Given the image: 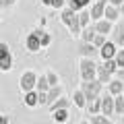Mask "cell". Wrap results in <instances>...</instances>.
Segmentation results:
<instances>
[{
	"label": "cell",
	"instance_id": "6da1fadb",
	"mask_svg": "<svg viewBox=\"0 0 124 124\" xmlns=\"http://www.w3.org/2000/svg\"><path fill=\"white\" fill-rule=\"evenodd\" d=\"M60 19H62V23H64V25H68V29H70L72 37L81 35L83 27H81V21H79V13H77V10H72V8H64V10L60 13Z\"/></svg>",
	"mask_w": 124,
	"mask_h": 124
},
{
	"label": "cell",
	"instance_id": "7a4b0ae2",
	"mask_svg": "<svg viewBox=\"0 0 124 124\" xmlns=\"http://www.w3.org/2000/svg\"><path fill=\"white\" fill-rule=\"evenodd\" d=\"M81 79L83 81H93L95 77H97V64H95V60L93 58H81Z\"/></svg>",
	"mask_w": 124,
	"mask_h": 124
},
{
	"label": "cell",
	"instance_id": "3957f363",
	"mask_svg": "<svg viewBox=\"0 0 124 124\" xmlns=\"http://www.w3.org/2000/svg\"><path fill=\"white\" fill-rule=\"evenodd\" d=\"M81 89H83V93L87 95V99L91 101V99L99 97V93H101V81H97V79L83 81V83H81Z\"/></svg>",
	"mask_w": 124,
	"mask_h": 124
},
{
	"label": "cell",
	"instance_id": "277c9868",
	"mask_svg": "<svg viewBox=\"0 0 124 124\" xmlns=\"http://www.w3.org/2000/svg\"><path fill=\"white\" fill-rule=\"evenodd\" d=\"M35 85H37V75H35V72L27 70V72H23V75H21L19 87H21V91H23V93L33 91V89H35Z\"/></svg>",
	"mask_w": 124,
	"mask_h": 124
},
{
	"label": "cell",
	"instance_id": "5b68a950",
	"mask_svg": "<svg viewBox=\"0 0 124 124\" xmlns=\"http://www.w3.org/2000/svg\"><path fill=\"white\" fill-rule=\"evenodd\" d=\"M101 114L103 116H114L116 114V108H114V95L110 91L101 97Z\"/></svg>",
	"mask_w": 124,
	"mask_h": 124
},
{
	"label": "cell",
	"instance_id": "8992f818",
	"mask_svg": "<svg viewBox=\"0 0 124 124\" xmlns=\"http://www.w3.org/2000/svg\"><path fill=\"white\" fill-rule=\"evenodd\" d=\"M106 6H108V0H95V4L91 6V19L93 21H99L106 13Z\"/></svg>",
	"mask_w": 124,
	"mask_h": 124
},
{
	"label": "cell",
	"instance_id": "52a82bcc",
	"mask_svg": "<svg viewBox=\"0 0 124 124\" xmlns=\"http://www.w3.org/2000/svg\"><path fill=\"white\" fill-rule=\"evenodd\" d=\"M116 52H118V50H116V44H114V41H106V44L99 48V56H101L103 60H110V58H114Z\"/></svg>",
	"mask_w": 124,
	"mask_h": 124
},
{
	"label": "cell",
	"instance_id": "ba28073f",
	"mask_svg": "<svg viewBox=\"0 0 124 124\" xmlns=\"http://www.w3.org/2000/svg\"><path fill=\"white\" fill-rule=\"evenodd\" d=\"M25 48L29 50V52H39V50H41V41H39V37H37L33 31L27 35V39H25Z\"/></svg>",
	"mask_w": 124,
	"mask_h": 124
},
{
	"label": "cell",
	"instance_id": "9c48e42d",
	"mask_svg": "<svg viewBox=\"0 0 124 124\" xmlns=\"http://www.w3.org/2000/svg\"><path fill=\"white\" fill-rule=\"evenodd\" d=\"M79 52L83 54L85 58H93V60H95V56L99 54V48H95V44H89V41H83V46L79 48Z\"/></svg>",
	"mask_w": 124,
	"mask_h": 124
},
{
	"label": "cell",
	"instance_id": "30bf717a",
	"mask_svg": "<svg viewBox=\"0 0 124 124\" xmlns=\"http://www.w3.org/2000/svg\"><path fill=\"white\" fill-rule=\"evenodd\" d=\"M72 103H75L77 108H81V110H83V108H87V103H89V99H87V95H85L83 93V89H77L75 93H72Z\"/></svg>",
	"mask_w": 124,
	"mask_h": 124
},
{
	"label": "cell",
	"instance_id": "8fae6325",
	"mask_svg": "<svg viewBox=\"0 0 124 124\" xmlns=\"http://www.w3.org/2000/svg\"><path fill=\"white\" fill-rule=\"evenodd\" d=\"M95 35H97L95 25H87V27H83V31H81V39H83V41H89V44H93Z\"/></svg>",
	"mask_w": 124,
	"mask_h": 124
},
{
	"label": "cell",
	"instance_id": "7c38bea8",
	"mask_svg": "<svg viewBox=\"0 0 124 124\" xmlns=\"http://www.w3.org/2000/svg\"><path fill=\"white\" fill-rule=\"evenodd\" d=\"M72 103V99H68V97H64V95H60V97L56 99L54 103H50V110L52 112H56V110H68V106Z\"/></svg>",
	"mask_w": 124,
	"mask_h": 124
},
{
	"label": "cell",
	"instance_id": "4fadbf2b",
	"mask_svg": "<svg viewBox=\"0 0 124 124\" xmlns=\"http://www.w3.org/2000/svg\"><path fill=\"white\" fill-rule=\"evenodd\" d=\"M95 29H97V33H101V35H108V33H112V21L99 19V21H95Z\"/></svg>",
	"mask_w": 124,
	"mask_h": 124
},
{
	"label": "cell",
	"instance_id": "5bb4252c",
	"mask_svg": "<svg viewBox=\"0 0 124 124\" xmlns=\"http://www.w3.org/2000/svg\"><path fill=\"white\" fill-rule=\"evenodd\" d=\"M108 91L112 93V95H120V93H124V83L120 79H114L108 83Z\"/></svg>",
	"mask_w": 124,
	"mask_h": 124
},
{
	"label": "cell",
	"instance_id": "9a60e30c",
	"mask_svg": "<svg viewBox=\"0 0 124 124\" xmlns=\"http://www.w3.org/2000/svg\"><path fill=\"white\" fill-rule=\"evenodd\" d=\"M23 101H25V106H29V108L39 106V95H37V91H27Z\"/></svg>",
	"mask_w": 124,
	"mask_h": 124
},
{
	"label": "cell",
	"instance_id": "2e32d148",
	"mask_svg": "<svg viewBox=\"0 0 124 124\" xmlns=\"http://www.w3.org/2000/svg\"><path fill=\"white\" fill-rule=\"evenodd\" d=\"M60 95H62V87H60V85L50 87V89H48V106H50V103H54L58 97H60Z\"/></svg>",
	"mask_w": 124,
	"mask_h": 124
},
{
	"label": "cell",
	"instance_id": "e0dca14e",
	"mask_svg": "<svg viewBox=\"0 0 124 124\" xmlns=\"http://www.w3.org/2000/svg\"><path fill=\"white\" fill-rule=\"evenodd\" d=\"M97 81H101V83H110V81H112V72L108 70L103 64L97 66Z\"/></svg>",
	"mask_w": 124,
	"mask_h": 124
},
{
	"label": "cell",
	"instance_id": "ac0fdd59",
	"mask_svg": "<svg viewBox=\"0 0 124 124\" xmlns=\"http://www.w3.org/2000/svg\"><path fill=\"white\" fill-rule=\"evenodd\" d=\"M79 21H81V27H87V25H91V10H87V8H81L79 10Z\"/></svg>",
	"mask_w": 124,
	"mask_h": 124
},
{
	"label": "cell",
	"instance_id": "d6986e66",
	"mask_svg": "<svg viewBox=\"0 0 124 124\" xmlns=\"http://www.w3.org/2000/svg\"><path fill=\"white\" fill-rule=\"evenodd\" d=\"M118 15H120V10L116 8L114 4H108V6H106V13H103V17H106L108 21H112V23H114L116 19H118Z\"/></svg>",
	"mask_w": 124,
	"mask_h": 124
},
{
	"label": "cell",
	"instance_id": "ffe728a7",
	"mask_svg": "<svg viewBox=\"0 0 124 124\" xmlns=\"http://www.w3.org/2000/svg\"><path fill=\"white\" fill-rule=\"evenodd\" d=\"M87 110H89V114H101V99L99 97L91 99V101L87 103Z\"/></svg>",
	"mask_w": 124,
	"mask_h": 124
},
{
	"label": "cell",
	"instance_id": "44dd1931",
	"mask_svg": "<svg viewBox=\"0 0 124 124\" xmlns=\"http://www.w3.org/2000/svg\"><path fill=\"white\" fill-rule=\"evenodd\" d=\"M114 108H116V114L124 116V95H114Z\"/></svg>",
	"mask_w": 124,
	"mask_h": 124
},
{
	"label": "cell",
	"instance_id": "7402d4cb",
	"mask_svg": "<svg viewBox=\"0 0 124 124\" xmlns=\"http://www.w3.org/2000/svg\"><path fill=\"white\" fill-rule=\"evenodd\" d=\"M33 33H35V35L39 37V41H41V48H46V46H50V41H52V37H50V33H46V31H41V29H33Z\"/></svg>",
	"mask_w": 124,
	"mask_h": 124
},
{
	"label": "cell",
	"instance_id": "603a6c76",
	"mask_svg": "<svg viewBox=\"0 0 124 124\" xmlns=\"http://www.w3.org/2000/svg\"><path fill=\"white\" fill-rule=\"evenodd\" d=\"M52 118H54V122L64 124V122L68 120V112H66V110H56V112H52Z\"/></svg>",
	"mask_w": 124,
	"mask_h": 124
},
{
	"label": "cell",
	"instance_id": "cb8c5ba5",
	"mask_svg": "<svg viewBox=\"0 0 124 124\" xmlns=\"http://www.w3.org/2000/svg\"><path fill=\"white\" fill-rule=\"evenodd\" d=\"M66 2H68V8H72V10H77V13H79V10L85 8L91 0H66Z\"/></svg>",
	"mask_w": 124,
	"mask_h": 124
},
{
	"label": "cell",
	"instance_id": "d4e9b609",
	"mask_svg": "<svg viewBox=\"0 0 124 124\" xmlns=\"http://www.w3.org/2000/svg\"><path fill=\"white\" fill-rule=\"evenodd\" d=\"M35 89H37L39 93H48V89H50L48 77H37V85H35Z\"/></svg>",
	"mask_w": 124,
	"mask_h": 124
},
{
	"label": "cell",
	"instance_id": "484cf974",
	"mask_svg": "<svg viewBox=\"0 0 124 124\" xmlns=\"http://www.w3.org/2000/svg\"><path fill=\"white\" fill-rule=\"evenodd\" d=\"M91 124H112L110 122V116H103V114H91Z\"/></svg>",
	"mask_w": 124,
	"mask_h": 124
},
{
	"label": "cell",
	"instance_id": "4316f807",
	"mask_svg": "<svg viewBox=\"0 0 124 124\" xmlns=\"http://www.w3.org/2000/svg\"><path fill=\"white\" fill-rule=\"evenodd\" d=\"M13 68V56H4V58H0V70L2 72H6V70H10Z\"/></svg>",
	"mask_w": 124,
	"mask_h": 124
},
{
	"label": "cell",
	"instance_id": "83f0119b",
	"mask_svg": "<svg viewBox=\"0 0 124 124\" xmlns=\"http://www.w3.org/2000/svg\"><path fill=\"white\" fill-rule=\"evenodd\" d=\"M114 58H116V64H118V68H124V50H118Z\"/></svg>",
	"mask_w": 124,
	"mask_h": 124
},
{
	"label": "cell",
	"instance_id": "f1b7e54d",
	"mask_svg": "<svg viewBox=\"0 0 124 124\" xmlns=\"http://www.w3.org/2000/svg\"><path fill=\"white\" fill-rule=\"evenodd\" d=\"M106 37H108V35H101V33H97V35H95V39H93V44H95V48H101V46H103V44L108 41Z\"/></svg>",
	"mask_w": 124,
	"mask_h": 124
},
{
	"label": "cell",
	"instance_id": "f546056e",
	"mask_svg": "<svg viewBox=\"0 0 124 124\" xmlns=\"http://www.w3.org/2000/svg\"><path fill=\"white\" fill-rule=\"evenodd\" d=\"M8 54H10V48H8V44H4V41H0V58L8 56Z\"/></svg>",
	"mask_w": 124,
	"mask_h": 124
},
{
	"label": "cell",
	"instance_id": "4dcf8cb0",
	"mask_svg": "<svg viewBox=\"0 0 124 124\" xmlns=\"http://www.w3.org/2000/svg\"><path fill=\"white\" fill-rule=\"evenodd\" d=\"M48 83H50V87H54V85H58V77H56V72H48Z\"/></svg>",
	"mask_w": 124,
	"mask_h": 124
},
{
	"label": "cell",
	"instance_id": "1f68e13d",
	"mask_svg": "<svg viewBox=\"0 0 124 124\" xmlns=\"http://www.w3.org/2000/svg\"><path fill=\"white\" fill-rule=\"evenodd\" d=\"M64 6V0H52V8H62Z\"/></svg>",
	"mask_w": 124,
	"mask_h": 124
},
{
	"label": "cell",
	"instance_id": "d6a6232c",
	"mask_svg": "<svg viewBox=\"0 0 124 124\" xmlns=\"http://www.w3.org/2000/svg\"><path fill=\"white\" fill-rule=\"evenodd\" d=\"M17 0H0V6H13Z\"/></svg>",
	"mask_w": 124,
	"mask_h": 124
},
{
	"label": "cell",
	"instance_id": "836d02e7",
	"mask_svg": "<svg viewBox=\"0 0 124 124\" xmlns=\"http://www.w3.org/2000/svg\"><path fill=\"white\" fill-rule=\"evenodd\" d=\"M116 37H118V44L124 46V31H118V35H116Z\"/></svg>",
	"mask_w": 124,
	"mask_h": 124
},
{
	"label": "cell",
	"instance_id": "e575fe53",
	"mask_svg": "<svg viewBox=\"0 0 124 124\" xmlns=\"http://www.w3.org/2000/svg\"><path fill=\"white\" fill-rule=\"evenodd\" d=\"M0 124H8V116H2V114H0Z\"/></svg>",
	"mask_w": 124,
	"mask_h": 124
},
{
	"label": "cell",
	"instance_id": "d590c367",
	"mask_svg": "<svg viewBox=\"0 0 124 124\" xmlns=\"http://www.w3.org/2000/svg\"><path fill=\"white\" fill-rule=\"evenodd\" d=\"M110 2H112V4H114V6H118V4H122L124 0H110Z\"/></svg>",
	"mask_w": 124,
	"mask_h": 124
},
{
	"label": "cell",
	"instance_id": "8d00e7d4",
	"mask_svg": "<svg viewBox=\"0 0 124 124\" xmlns=\"http://www.w3.org/2000/svg\"><path fill=\"white\" fill-rule=\"evenodd\" d=\"M41 4H46V6H52V0H41Z\"/></svg>",
	"mask_w": 124,
	"mask_h": 124
},
{
	"label": "cell",
	"instance_id": "74e56055",
	"mask_svg": "<svg viewBox=\"0 0 124 124\" xmlns=\"http://www.w3.org/2000/svg\"><path fill=\"white\" fill-rule=\"evenodd\" d=\"M120 13L124 15V2H122V4H120Z\"/></svg>",
	"mask_w": 124,
	"mask_h": 124
},
{
	"label": "cell",
	"instance_id": "f35d334b",
	"mask_svg": "<svg viewBox=\"0 0 124 124\" xmlns=\"http://www.w3.org/2000/svg\"><path fill=\"white\" fill-rule=\"evenodd\" d=\"M81 124H91V122H81Z\"/></svg>",
	"mask_w": 124,
	"mask_h": 124
},
{
	"label": "cell",
	"instance_id": "ab89813d",
	"mask_svg": "<svg viewBox=\"0 0 124 124\" xmlns=\"http://www.w3.org/2000/svg\"><path fill=\"white\" fill-rule=\"evenodd\" d=\"M0 19H2V17H0Z\"/></svg>",
	"mask_w": 124,
	"mask_h": 124
}]
</instances>
